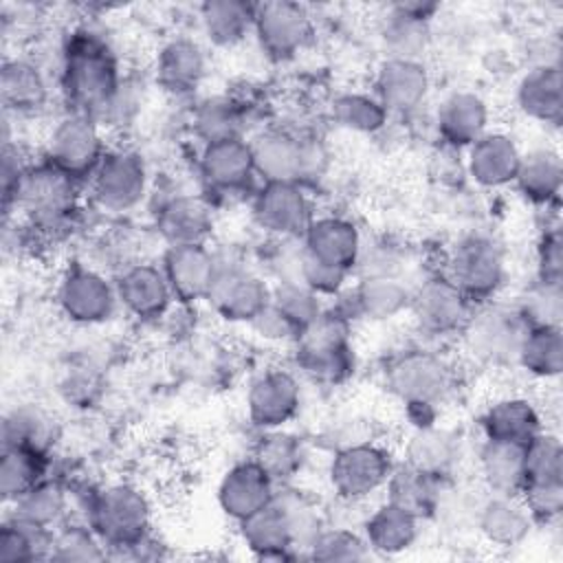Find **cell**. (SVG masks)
<instances>
[{"instance_id": "obj_43", "label": "cell", "mask_w": 563, "mask_h": 563, "mask_svg": "<svg viewBox=\"0 0 563 563\" xmlns=\"http://www.w3.org/2000/svg\"><path fill=\"white\" fill-rule=\"evenodd\" d=\"M48 453L20 449V446H7L2 449L0 457V495L4 506H11L18 501L24 493H29L33 486H37L48 475Z\"/></svg>"}, {"instance_id": "obj_17", "label": "cell", "mask_w": 563, "mask_h": 563, "mask_svg": "<svg viewBox=\"0 0 563 563\" xmlns=\"http://www.w3.org/2000/svg\"><path fill=\"white\" fill-rule=\"evenodd\" d=\"M154 81L172 97L194 95L209 73L207 48L189 35H174L165 40L154 55Z\"/></svg>"}, {"instance_id": "obj_9", "label": "cell", "mask_w": 563, "mask_h": 563, "mask_svg": "<svg viewBox=\"0 0 563 563\" xmlns=\"http://www.w3.org/2000/svg\"><path fill=\"white\" fill-rule=\"evenodd\" d=\"M81 185L55 169L44 158L29 163L13 198L4 205V213L11 209L26 216L35 227L51 229L62 224L75 209Z\"/></svg>"}, {"instance_id": "obj_45", "label": "cell", "mask_w": 563, "mask_h": 563, "mask_svg": "<svg viewBox=\"0 0 563 563\" xmlns=\"http://www.w3.org/2000/svg\"><path fill=\"white\" fill-rule=\"evenodd\" d=\"M191 130L202 145L244 136V110L229 95L205 97L194 108Z\"/></svg>"}, {"instance_id": "obj_41", "label": "cell", "mask_w": 563, "mask_h": 563, "mask_svg": "<svg viewBox=\"0 0 563 563\" xmlns=\"http://www.w3.org/2000/svg\"><path fill=\"white\" fill-rule=\"evenodd\" d=\"M255 4L242 0H209L200 4V29L207 42L231 48L253 33Z\"/></svg>"}, {"instance_id": "obj_1", "label": "cell", "mask_w": 563, "mask_h": 563, "mask_svg": "<svg viewBox=\"0 0 563 563\" xmlns=\"http://www.w3.org/2000/svg\"><path fill=\"white\" fill-rule=\"evenodd\" d=\"M125 77L110 42L95 29H75L62 46L59 90L68 112L106 117Z\"/></svg>"}, {"instance_id": "obj_10", "label": "cell", "mask_w": 563, "mask_h": 563, "mask_svg": "<svg viewBox=\"0 0 563 563\" xmlns=\"http://www.w3.org/2000/svg\"><path fill=\"white\" fill-rule=\"evenodd\" d=\"M55 303L59 314L75 325L108 323L121 308L114 282L81 262H70L62 271L55 286Z\"/></svg>"}, {"instance_id": "obj_32", "label": "cell", "mask_w": 563, "mask_h": 563, "mask_svg": "<svg viewBox=\"0 0 563 563\" xmlns=\"http://www.w3.org/2000/svg\"><path fill=\"white\" fill-rule=\"evenodd\" d=\"M515 103L519 112L541 125H559L563 117V79L556 62L530 66L517 81Z\"/></svg>"}, {"instance_id": "obj_14", "label": "cell", "mask_w": 563, "mask_h": 563, "mask_svg": "<svg viewBox=\"0 0 563 563\" xmlns=\"http://www.w3.org/2000/svg\"><path fill=\"white\" fill-rule=\"evenodd\" d=\"M273 286L244 264H229L220 260L218 275L207 295L209 308L227 323L251 325L255 317L268 306Z\"/></svg>"}, {"instance_id": "obj_44", "label": "cell", "mask_w": 563, "mask_h": 563, "mask_svg": "<svg viewBox=\"0 0 563 563\" xmlns=\"http://www.w3.org/2000/svg\"><path fill=\"white\" fill-rule=\"evenodd\" d=\"M68 512V493L66 488L46 477L37 486H33L29 493H24L18 501L9 506V515L26 521L42 530H55L64 523Z\"/></svg>"}, {"instance_id": "obj_12", "label": "cell", "mask_w": 563, "mask_h": 563, "mask_svg": "<svg viewBox=\"0 0 563 563\" xmlns=\"http://www.w3.org/2000/svg\"><path fill=\"white\" fill-rule=\"evenodd\" d=\"M473 310L471 299L442 273L413 286L409 312L418 332L429 339L460 336Z\"/></svg>"}, {"instance_id": "obj_47", "label": "cell", "mask_w": 563, "mask_h": 563, "mask_svg": "<svg viewBox=\"0 0 563 563\" xmlns=\"http://www.w3.org/2000/svg\"><path fill=\"white\" fill-rule=\"evenodd\" d=\"M251 457L277 482V486H282L290 484V479L301 471L306 451L297 435L284 429H273L262 431Z\"/></svg>"}, {"instance_id": "obj_46", "label": "cell", "mask_w": 563, "mask_h": 563, "mask_svg": "<svg viewBox=\"0 0 563 563\" xmlns=\"http://www.w3.org/2000/svg\"><path fill=\"white\" fill-rule=\"evenodd\" d=\"M275 504L282 508V512L288 521V528H290V534H292L299 556H306L312 541L328 526L323 510L308 493L292 488L290 484L277 486Z\"/></svg>"}, {"instance_id": "obj_28", "label": "cell", "mask_w": 563, "mask_h": 563, "mask_svg": "<svg viewBox=\"0 0 563 563\" xmlns=\"http://www.w3.org/2000/svg\"><path fill=\"white\" fill-rule=\"evenodd\" d=\"M490 108L486 99L468 88L449 92L435 110V130L440 139L455 150H466L488 132Z\"/></svg>"}, {"instance_id": "obj_2", "label": "cell", "mask_w": 563, "mask_h": 563, "mask_svg": "<svg viewBox=\"0 0 563 563\" xmlns=\"http://www.w3.org/2000/svg\"><path fill=\"white\" fill-rule=\"evenodd\" d=\"M383 385L405 407L411 429H418L438 422V411L455 385V374L440 352L420 345L387 361Z\"/></svg>"}, {"instance_id": "obj_4", "label": "cell", "mask_w": 563, "mask_h": 563, "mask_svg": "<svg viewBox=\"0 0 563 563\" xmlns=\"http://www.w3.org/2000/svg\"><path fill=\"white\" fill-rule=\"evenodd\" d=\"M352 323L354 321L336 306L323 308V312L292 343L295 367L317 385H345L356 372Z\"/></svg>"}, {"instance_id": "obj_42", "label": "cell", "mask_w": 563, "mask_h": 563, "mask_svg": "<svg viewBox=\"0 0 563 563\" xmlns=\"http://www.w3.org/2000/svg\"><path fill=\"white\" fill-rule=\"evenodd\" d=\"M55 442V424L51 413L35 405L22 402L9 409L2 418V449L20 446L51 455Z\"/></svg>"}, {"instance_id": "obj_49", "label": "cell", "mask_w": 563, "mask_h": 563, "mask_svg": "<svg viewBox=\"0 0 563 563\" xmlns=\"http://www.w3.org/2000/svg\"><path fill=\"white\" fill-rule=\"evenodd\" d=\"M53 530L35 528L11 515L0 526V563H31L48 559Z\"/></svg>"}, {"instance_id": "obj_7", "label": "cell", "mask_w": 563, "mask_h": 563, "mask_svg": "<svg viewBox=\"0 0 563 563\" xmlns=\"http://www.w3.org/2000/svg\"><path fill=\"white\" fill-rule=\"evenodd\" d=\"M108 150L103 125L97 119L66 110L48 128L42 158L84 187L95 176Z\"/></svg>"}, {"instance_id": "obj_20", "label": "cell", "mask_w": 563, "mask_h": 563, "mask_svg": "<svg viewBox=\"0 0 563 563\" xmlns=\"http://www.w3.org/2000/svg\"><path fill=\"white\" fill-rule=\"evenodd\" d=\"M413 286L405 282V277H383V275H367L356 277V282L339 292L341 299L336 308L354 319H369V321H389L409 312Z\"/></svg>"}, {"instance_id": "obj_40", "label": "cell", "mask_w": 563, "mask_h": 563, "mask_svg": "<svg viewBox=\"0 0 563 563\" xmlns=\"http://www.w3.org/2000/svg\"><path fill=\"white\" fill-rule=\"evenodd\" d=\"M442 479L427 475L405 462H398L385 486V499L398 504L400 508L424 521L429 517H435L442 504Z\"/></svg>"}, {"instance_id": "obj_24", "label": "cell", "mask_w": 563, "mask_h": 563, "mask_svg": "<svg viewBox=\"0 0 563 563\" xmlns=\"http://www.w3.org/2000/svg\"><path fill=\"white\" fill-rule=\"evenodd\" d=\"M299 242L310 257L354 275L365 240L350 218L339 213H317Z\"/></svg>"}, {"instance_id": "obj_33", "label": "cell", "mask_w": 563, "mask_h": 563, "mask_svg": "<svg viewBox=\"0 0 563 563\" xmlns=\"http://www.w3.org/2000/svg\"><path fill=\"white\" fill-rule=\"evenodd\" d=\"M0 92L4 114L13 117L37 114L51 99L46 73L35 59L22 55L4 57L0 70Z\"/></svg>"}, {"instance_id": "obj_19", "label": "cell", "mask_w": 563, "mask_h": 563, "mask_svg": "<svg viewBox=\"0 0 563 563\" xmlns=\"http://www.w3.org/2000/svg\"><path fill=\"white\" fill-rule=\"evenodd\" d=\"M198 172L205 187L213 194H246L257 180L251 143L244 136L202 145L198 156Z\"/></svg>"}, {"instance_id": "obj_18", "label": "cell", "mask_w": 563, "mask_h": 563, "mask_svg": "<svg viewBox=\"0 0 563 563\" xmlns=\"http://www.w3.org/2000/svg\"><path fill=\"white\" fill-rule=\"evenodd\" d=\"M114 288L121 310L136 321H158L169 312L172 303H176V297L161 264H128L117 275Z\"/></svg>"}, {"instance_id": "obj_26", "label": "cell", "mask_w": 563, "mask_h": 563, "mask_svg": "<svg viewBox=\"0 0 563 563\" xmlns=\"http://www.w3.org/2000/svg\"><path fill=\"white\" fill-rule=\"evenodd\" d=\"M543 429H548L543 409L537 400L523 394L497 396L479 416V431L484 440L528 444Z\"/></svg>"}, {"instance_id": "obj_53", "label": "cell", "mask_w": 563, "mask_h": 563, "mask_svg": "<svg viewBox=\"0 0 563 563\" xmlns=\"http://www.w3.org/2000/svg\"><path fill=\"white\" fill-rule=\"evenodd\" d=\"M372 552L361 534V530H352L345 526H325L319 537L312 541V545L306 552V559L312 561H365Z\"/></svg>"}, {"instance_id": "obj_36", "label": "cell", "mask_w": 563, "mask_h": 563, "mask_svg": "<svg viewBox=\"0 0 563 563\" xmlns=\"http://www.w3.org/2000/svg\"><path fill=\"white\" fill-rule=\"evenodd\" d=\"M512 185L519 196L534 207L548 209L550 205H559L563 187V163L559 150L541 145L523 152Z\"/></svg>"}, {"instance_id": "obj_6", "label": "cell", "mask_w": 563, "mask_h": 563, "mask_svg": "<svg viewBox=\"0 0 563 563\" xmlns=\"http://www.w3.org/2000/svg\"><path fill=\"white\" fill-rule=\"evenodd\" d=\"M528 328L530 321L526 319L519 303L510 306L493 299L488 303L475 306L457 339L462 341V347L473 358V363L488 369H501L515 367L517 352Z\"/></svg>"}, {"instance_id": "obj_54", "label": "cell", "mask_w": 563, "mask_h": 563, "mask_svg": "<svg viewBox=\"0 0 563 563\" xmlns=\"http://www.w3.org/2000/svg\"><path fill=\"white\" fill-rule=\"evenodd\" d=\"M539 260V279L541 282H561V233L559 227H550L541 233L537 246Z\"/></svg>"}, {"instance_id": "obj_22", "label": "cell", "mask_w": 563, "mask_h": 563, "mask_svg": "<svg viewBox=\"0 0 563 563\" xmlns=\"http://www.w3.org/2000/svg\"><path fill=\"white\" fill-rule=\"evenodd\" d=\"M431 75L422 59L385 57L374 73L372 92L391 114H411L429 97Z\"/></svg>"}, {"instance_id": "obj_8", "label": "cell", "mask_w": 563, "mask_h": 563, "mask_svg": "<svg viewBox=\"0 0 563 563\" xmlns=\"http://www.w3.org/2000/svg\"><path fill=\"white\" fill-rule=\"evenodd\" d=\"M442 275H446L473 306H482L497 299L506 284V255L493 238L471 233L451 246Z\"/></svg>"}, {"instance_id": "obj_3", "label": "cell", "mask_w": 563, "mask_h": 563, "mask_svg": "<svg viewBox=\"0 0 563 563\" xmlns=\"http://www.w3.org/2000/svg\"><path fill=\"white\" fill-rule=\"evenodd\" d=\"M86 523L108 548V559L125 556L152 537L154 504L145 488L134 482H106L88 495Z\"/></svg>"}, {"instance_id": "obj_30", "label": "cell", "mask_w": 563, "mask_h": 563, "mask_svg": "<svg viewBox=\"0 0 563 563\" xmlns=\"http://www.w3.org/2000/svg\"><path fill=\"white\" fill-rule=\"evenodd\" d=\"M462 457V438L455 429L440 422L411 429L402 446L405 464L446 482Z\"/></svg>"}, {"instance_id": "obj_39", "label": "cell", "mask_w": 563, "mask_h": 563, "mask_svg": "<svg viewBox=\"0 0 563 563\" xmlns=\"http://www.w3.org/2000/svg\"><path fill=\"white\" fill-rule=\"evenodd\" d=\"M515 367L534 380H556L563 369L561 325L532 323L521 339Z\"/></svg>"}, {"instance_id": "obj_21", "label": "cell", "mask_w": 563, "mask_h": 563, "mask_svg": "<svg viewBox=\"0 0 563 563\" xmlns=\"http://www.w3.org/2000/svg\"><path fill=\"white\" fill-rule=\"evenodd\" d=\"M277 493V482L253 460H240L224 471L216 488V501L224 517L240 523L266 508Z\"/></svg>"}, {"instance_id": "obj_37", "label": "cell", "mask_w": 563, "mask_h": 563, "mask_svg": "<svg viewBox=\"0 0 563 563\" xmlns=\"http://www.w3.org/2000/svg\"><path fill=\"white\" fill-rule=\"evenodd\" d=\"M242 545L262 561H288L297 559L299 552L295 548L288 521L275 499L251 515L249 519L238 523Z\"/></svg>"}, {"instance_id": "obj_48", "label": "cell", "mask_w": 563, "mask_h": 563, "mask_svg": "<svg viewBox=\"0 0 563 563\" xmlns=\"http://www.w3.org/2000/svg\"><path fill=\"white\" fill-rule=\"evenodd\" d=\"M332 121L354 134H376L389 121V112L374 97V92L363 90H345L332 99L330 106Z\"/></svg>"}, {"instance_id": "obj_50", "label": "cell", "mask_w": 563, "mask_h": 563, "mask_svg": "<svg viewBox=\"0 0 563 563\" xmlns=\"http://www.w3.org/2000/svg\"><path fill=\"white\" fill-rule=\"evenodd\" d=\"M271 306L295 328L297 336L323 312L321 297L299 282H275Z\"/></svg>"}, {"instance_id": "obj_15", "label": "cell", "mask_w": 563, "mask_h": 563, "mask_svg": "<svg viewBox=\"0 0 563 563\" xmlns=\"http://www.w3.org/2000/svg\"><path fill=\"white\" fill-rule=\"evenodd\" d=\"M312 31V15L301 2L273 0L255 4L253 35L260 48L275 62H286L301 53L308 46Z\"/></svg>"}, {"instance_id": "obj_11", "label": "cell", "mask_w": 563, "mask_h": 563, "mask_svg": "<svg viewBox=\"0 0 563 563\" xmlns=\"http://www.w3.org/2000/svg\"><path fill=\"white\" fill-rule=\"evenodd\" d=\"M145 158L132 147H110L88 183L95 205L108 213H128L147 196Z\"/></svg>"}, {"instance_id": "obj_51", "label": "cell", "mask_w": 563, "mask_h": 563, "mask_svg": "<svg viewBox=\"0 0 563 563\" xmlns=\"http://www.w3.org/2000/svg\"><path fill=\"white\" fill-rule=\"evenodd\" d=\"M48 559L51 561H103L108 559V548L86 521L84 523L64 521L53 530Z\"/></svg>"}, {"instance_id": "obj_38", "label": "cell", "mask_w": 563, "mask_h": 563, "mask_svg": "<svg viewBox=\"0 0 563 563\" xmlns=\"http://www.w3.org/2000/svg\"><path fill=\"white\" fill-rule=\"evenodd\" d=\"M477 475L490 495H519L526 484V444L482 440Z\"/></svg>"}, {"instance_id": "obj_25", "label": "cell", "mask_w": 563, "mask_h": 563, "mask_svg": "<svg viewBox=\"0 0 563 563\" xmlns=\"http://www.w3.org/2000/svg\"><path fill=\"white\" fill-rule=\"evenodd\" d=\"M438 2H398L387 9L380 22V42L387 57L420 59L429 46L431 20L438 13Z\"/></svg>"}, {"instance_id": "obj_27", "label": "cell", "mask_w": 563, "mask_h": 563, "mask_svg": "<svg viewBox=\"0 0 563 563\" xmlns=\"http://www.w3.org/2000/svg\"><path fill=\"white\" fill-rule=\"evenodd\" d=\"M464 152H466V172L471 180L482 189L510 187L515 183L521 154H523L517 141L501 130L484 132Z\"/></svg>"}, {"instance_id": "obj_5", "label": "cell", "mask_w": 563, "mask_h": 563, "mask_svg": "<svg viewBox=\"0 0 563 563\" xmlns=\"http://www.w3.org/2000/svg\"><path fill=\"white\" fill-rule=\"evenodd\" d=\"M396 464L398 460L385 442L367 438L334 449L325 466V482L336 501L363 506L385 493Z\"/></svg>"}, {"instance_id": "obj_16", "label": "cell", "mask_w": 563, "mask_h": 563, "mask_svg": "<svg viewBox=\"0 0 563 563\" xmlns=\"http://www.w3.org/2000/svg\"><path fill=\"white\" fill-rule=\"evenodd\" d=\"M246 418L262 431L284 429L301 409V383L292 369H262L246 387Z\"/></svg>"}, {"instance_id": "obj_13", "label": "cell", "mask_w": 563, "mask_h": 563, "mask_svg": "<svg viewBox=\"0 0 563 563\" xmlns=\"http://www.w3.org/2000/svg\"><path fill=\"white\" fill-rule=\"evenodd\" d=\"M251 209L255 224L279 242L301 240L317 216L310 194L299 183H262Z\"/></svg>"}, {"instance_id": "obj_31", "label": "cell", "mask_w": 563, "mask_h": 563, "mask_svg": "<svg viewBox=\"0 0 563 563\" xmlns=\"http://www.w3.org/2000/svg\"><path fill=\"white\" fill-rule=\"evenodd\" d=\"M422 519L400 508L398 504L383 499L376 504L361 523V534L372 554L400 556L409 552L420 539Z\"/></svg>"}, {"instance_id": "obj_23", "label": "cell", "mask_w": 563, "mask_h": 563, "mask_svg": "<svg viewBox=\"0 0 563 563\" xmlns=\"http://www.w3.org/2000/svg\"><path fill=\"white\" fill-rule=\"evenodd\" d=\"M161 268L180 303L205 301L220 268V257L207 244H174L161 257Z\"/></svg>"}, {"instance_id": "obj_35", "label": "cell", "mask_w": 563, "mask_h": 563, "mask_svg": "<svg viewBox=\"0 0 563 563\" xmlns=\"http://www.w3.org/2000/svg\"><path fill=\"white\" fill-rule=\"evenodd\" d=\"M249 143L255 176L262 183H299L301 134H292L288 130H264Z\"/></svg>"}, {"instance_id": "obj_52", "label": "cell", "mask_w": 563, "mask_h": 563, "mask_svg": "<svg viewBox=\"0 0 563 563\" xmlns=\"http://www.w3.org/2000/svg\"><path fill=\"white\" fill-rule=\"evenodd\" d=\"M528 484H563V446L554 431L543 429L526 444L523 486Z\"/></svg>"}, {"instance_id": "obj_29", "label": "cell", "mask_w": 563, "mask_h": 563, "mask_svg": "<svg viewBox=\"0 0 563 563\" xmlns=\"http://www.w3.org/2000/svg\"><path fill=\"white\" fill-rule=\"evenodd\" d=\"M473 523L488 545L501 550L521 545L537 526L519 495L490 493H486V497L477 504Z\"/></svg>"}, {"instance_id": "obj_34", "label": "cell", "mask_w": 563, "mask_h": 563, "mask_svg": "<svg viewBox=\"0 0 563 563\" xmlns=\"http://www.w3.org/2000/svg\"><path fill=\"white\" fill-rule=\"evenodd\" d=\"M156 229L167 246L207 244L213 233L211 205L196 194H174L158 207Z\"/></svg>"}]
</instances>
